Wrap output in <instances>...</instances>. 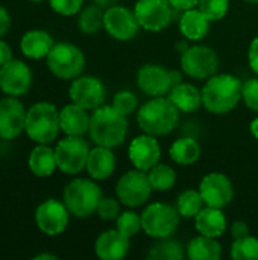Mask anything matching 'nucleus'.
Listing matches in <instances>:
<instances>
[{
    "label": "nucleus",
    "instance_id": "nucleus-1",
    "mask_svg": "<svg viewBox=\"0 0 258 260\" xmlns=\"http://www.w3.org/2000/svg\"><path fill=\"white\" fill-rule=\"evenodd\" d=\"M129 131L128 117L113 105H102L91 113L88 137L96 146L119 148L125 143Z\"/></svg>",
    "mask_w": 258,
    "mask_h": 260
},
{
    "label": "nucleus",
    "instance_id": "nucleus-2",
    "mask_svg": "<svg viewBox=\"0 0 258 260\" xmlns=\"http://www.w3.org/2000/svg\"><path fill=\"white\" fill-rule=\"evenodd\" d=\"M243 81L231 73H216L202 87V107L213 114H228L242 101Z\"/></svg>",
    "mask_w": 258,
    "mask_h": 260
},
{
    "label": "nucleus",
    "instance_id": "nucleus-3",
    "mask_svg": "<svg viewBox=\"0 0 258 260\" xmlns=\"http://www.w3.org/2000/svg\"><path fill=\"white\" fill-rule=\"evenodd\" d=\"M179 114L181 111L167 96L151 98L137 110V125L144 134L163 137L178 126Z\"/></svg>",
    "mask_w": 258,
    "mask_h": 260
},
{
    "label": "nucleus",
    "instance_id": "nucleus-4",
    "mask_svg": "<svg viewBox=\"0 0 258 260\" xmlns=\"http://www.w3.org/2000/svg\"><path fill=\"white\" fill-rule=\"evenodd\" d=\"M61 131L59 110L46 101L33 104L26 113V136L36 145H50Z\"/></svg>",
    "mask_w": 258,
    "mask_h": 260
},
{
    "label": "nucleus",
    "instance_id": "nucleus-5",
    "mask_svg": "<svg viewBox=\"0 0 258 260\" xmlns=\"http://www.w3.org/2000/svg\"><path fill=\"white\" fill-rule=\"evenodd\" d=\"M102 190L93 178H73L62 190V201L71 216L88 218L96 213Z\"/></svg>",
    "mask_w": 258,
    "mask_h": 260
},
{
    "label": "nucleus",
    "instance_id": "nucleus-6",
    "mask_svg": "<svg viewBox=\"0 0 258 260\" xmlns=\"http://www.w3.org/2000/svg\"><path fill=\"white\" fill-rule=\"evenodd\" d=\"M47 69L50 73L62 81H71L82 75L85 69L84 52L70 41L55 43L46 58Z\"/></svg>",
    "mask_w": 258,
    "mask_h": 260
},
{
    "label": "nucleus",
    "instance_id": "nucleus-7",
    "mask_svg": "<svg viewBox=\"0 0 258 260\" xmlns=\"http://www.w3.org/2000/svg\"><path fill=\"white\" fill-rule=\"evenodd\" d=\"M181 215L175 206L167 203H152L141 212L143 232L152 239H164L175 235L179 227Z\"/></svg>",
    "mask_w": 258,
    "mask_h": 260
},
{
    "label": "nucleus",
    "instance_id": "nucleus-8",
    "mask_svg": "<svg viewBox=\"0 0 258 260\" xmlns=\"http://www.w3.org/2000/svg\"><path fill=\"white\" fill-rule=\"evenodd\" d=\"M181 70L192 79L207 81L210 76L216 75L219 70V55L217 52L205 44L189 46L184 52H181Z\"/></svg>",
    "mask_w": 258,
    "mask_h": 260
},
{
    "label": "nucleus",
    "instance_id": "nucleus-9",
    "mask_svg": "<svg viewBox=\"0 0 258 260\" xmlns=\"http://www.w3.org/2000/svg\"><path fill=\"white\" fill-rule=\"evenodd\" d=\"M154 189L151 186L148 172L140 169H132L125 172L119 181L116 183V197L122 203V206L128 209H137L144 206Z\"/></svg>",
    "mask_w": 258,
    "mask_h": 260
},
{
    "label": "nucleus",
    "instance_id": "nucleus-10",
    "mask_svg": "<svg viewBox=\"0 0 258 260\" xmlns=\"http://www.w3.org/2000/svg\"><path fill=\"white\" fill-rule=\"evenodd\" d=\"M90 145L82 136H65L55 146L58 169L65 175L81 174L88 160Z\"/></svg>",
    "mask_w": 258,
    "mask_h": 260
},
{
    "label": "nucleus",
    "instance_id": "nucleus-11",
    "mask_svg": "<svg viewBox=\"0 0 258 260\" xmlns=\"http://www.w3.org/2000/svg\"><path fill=\"white\" fill-rule=\"evenodd\" d=\"M68 98L73 104H78L82 108L93 111L105 104L106 88L99 78L91 75H81L71 79Z\"/></svg>",
    "mask_w": 258,
    "mask_h": 260
},
{
    "label": "nucleus",
    "instance_id": "nucleus-12",
    "mask_svg": "<svg viewBox=\"0 0 258 260\" xmlns=\"http://www.w3.org/2000/svg\"><path fill=\"white\" fill-rule=\"evenodd\" d=\"M173 11L167 0H137L134 6L140 27L154 34L164 30L172 23Z\"/></svg>",
    "mask_w": 258,
    "mask_h": 260
},
{
    "label": "nucleus",
    "instance_id": "nucleus-13",
    "mask_svg": "<svg viewBox=\"0 0 258 260\" xmlns=\"http://www.w3.org/2000/svg\"><path fill=\"white\" fill-rule=\"evenodd\" d=\"M70 222V212L64 201L49 198L43 201L35 210V224L38 230L47 236L62 235Z\"/></svg>",
    "mask_w": 258,
    "mask_h": 260
},
{
    "label": "nucleus",
    "instance_id": "nucleus-14",
    "mask_svg": "<svg viewBox=\"0 0 258 260\" xmlns=\"http://www.w3.org/2000/svg\"><path fill=\"white\" fill-rule=\"evenodd\" d=\"M103 29L117 41H129L141 27L134 11L120 5H113L103 12Z\"/></svg>",
    "mask_w": 258,
    "mask_h": 260
},
{
    "label": "nucleus",
    "instance_id": "nucleus-15",
    "mask_svg": "<svg viewBox=\"0 0 258 260\" xmlns=\"http://www.w3.org/2000/svg\"><path fill=\"white\" fill-rule=\"evenodd\" d=\"M33 75L30 67L20 61L11 59L0 67V90L5 96H24L32 87Z\"/></svg>",
    "mask_w": 258,
    "mask_h": 260
},
{
    "label": "nucleus",
    "instance_id": "nucleus-16",
    "mask_svg": "<svg viewBox=\"0 0 258 260\" xmlns=\"http://www.w3.org/2000/svg\"><path fill=\"white\" fill-rule=\"evenodd\" d=\"M201 197L208 207L224 209L234 198L233 181L222 172H208L199 181Z\"/></svg>",
    "mask_w": 258,
    "mask_h": 260
},
{
    "label": "nucleus",
    "instance_id": "nucleus-17",
    "mask_svg": "<svg viewBox=\"0 0 258 260\" xmlns=\"http://www.w3.org/2000/svg\"><path fill=\"white\" fill-rule=\"evenodd\" d=\"M27 110L14 96H5L0 99V139L15 140L26 129Z\"/></svg>",
    "mask_w": 258,
    "mask_h": 260
},
{
    "label": "nucleus",
    "instance_id": "nucleus-18",
    "mask_svg": "<svg viewBox=\"0 0 258 260\" xmlns=\"http://www.w3.org/2000/svg\"><path fill=\"white\" fill-rule=\"evenodd\" d=\"M137 87L149 98H158V96H167L170 91L172 79H170V70H167L161 64H144L137 72Z\"/></svg>",
    "mask_w": 258,
    "mask_h": 260
},
{
    "label": "nucleus",
    "instance_id": "nucleus-19",
    "mask_svg": "<svg viewBox=\"0 0 258 260\" xmlns=\"http://www.w3.org/2000/svg\"><path fill=\"white\" fill-rule=\"evenodd\" d=\"M128 157L135 169L148 172L161 160L160 142L157 137L143 133L131 140L128 146Z\"/></svg>",
    "mask_w": 258,
    "mask_h": 260
},
{
    "label": "nucleus",
    "instance_id": "nucleus-20",
    "mask_svg": "<svg viewBox=\"0 0 258 260\" xmlns=\"http://www.w3.org/2000/svg\"><path fill=\"white\" fill-rule=\"evenodd\" d=\"M131 239L117 229L102 232L94 241V254L100 260H120L128 256Z\"/></svg>",
    "mask_w": 258,
    "mask_h": 260
},
{
    "label": "nucleus",
    "instance_id": "nucleus-21",
    "mask_svg": "<svg viewBox=\"0 0 258 260\" xmlns=\"http://www.w3.org/2000/svg\"><path fill=\"white\" fill-rule=\"evenodd\" d=\"M116 166H117V158L111 148L94 145V148L90 149L87 166H85V171L90 175V178L96 181H105L114 174Z\"/></svg>",
    "mask_w": 258,
    "mask_h": 260
},
{
    "label": "nucleus",
    "instance_id": "nucleus-22",
    "mask_svg": "<svg viewBox=\"0 0 258 260\" xmlns=\"http://www.w3.org/2000/svg\"><path fill=\"white\" fill-rule=\"evenodd\" d=\"M90 119L88 110L82 108L78 104H67L59 110V125L61 131L65 136H85L90 129Z\"/></svg>",
    "mask_w": 258,
    "mask_h": 260
},
{
    "label": "nucleus",
    "instance_id": "nucleus-23",
    "mask_svg": "<svg viewBox=\"0 0 258 260\" xmlns=\"http://www.w3.org/2000/svg\"><path fill=\"white\" fill-rule=\"evenodd\" d=\"M53 46H55L53 37L43 29H30L24 32L20 40V50L29 59L47 58Z\"/></svg>",
    "mask_w": 258,
    "mask_h": 260
},
{
    "label": "nucleus",
    "instance_id": "nucleus-24",
    "mask_svg": "<svg viewBox=\"0 0 258 260\" xmlns=\"http://www.w3.org/2000/svg\"><path fill=\"white\" fill-rule=\"evenodd\" d=\"M195 229L199 235L219 239L220 236L225 235L228 229V219L222 212V209L205 206L195 216Z\"/></svg>",
    "mask_w": 258,
    "mask_h": 260
},
{
    "label": "nucleus",
    "instance_id": "nucleus-25",
    "mask_svg": "<svg viewBox=\"0 0 258 260\" xmlns=\"http://www.w3.org/2000/svg\"><path fill=\"white\" fill-rule=\"evenodd\" d=\"M210 20L199 11V8H192L181 12L179 17V32L189 41H201L210 32Z\"/></svg>",
    "mask_w": 258,
    "mask_h": 260
},
{
    "label": "nucleus",
    "instance_id": "nucleus-26",
    "mask_svg": "<svg viewBox=\"0 0 258 260\" xmlns=\"http://www.w3.org/2000/svg\"><path fill=\"white\" fill-rule=\"evenodd\" d=\"M29 171L38 178H49L58 169L55 148L49 145H36L27 157Z\"/></svg>",
    "mask_w": 258,
    "mask_h": 260
},
{
    "label": "nucleus",
    "instance_id": "nucleus-27",
    "mask_svg": "<svg viewBox=\"0 0 258 260\" xmlns=\"http://www.w3.org/2000/svg\"><path fill=\"white\" fill-rule=\"evenodd\" d=\"M167 98L181 113H193L202 107V91L190 82L182 81L181 84L172 87Z\"/></svg>",
    "mask_w": 258,
    "mask_h": 260
},
{
    "label": "nucleus",
    "instance_id": "nucleus-28",
    "mask_svg": "<svg viewBox=\"0 0 258 260\" xmlns=\"http://www.w3.org/2000/svg\"><path fill=\"white\" fill-rule=\"evenodd\" d=\"M169 157L179 166H192L201 158V145L195 137H179L170 145Z\"/></svg>",
    "mask_w": 258,
    "mask_h": 260
},
{
    "label": "nucleus",
    "instance_id": "nucleus-29",
    "mask_svg": "<svg viewBox=\"0 0 258 260\" xmlns=\"http://www.w3.org/2000/svg\"><path fill=\"white\" fill-rule=\"evenodd\" d=\"M186 256L190 260H217L222 257V245L216 238L199 235L187 244Z\"/></svg>",
    "mask_w": 258,
    "mask_h": 260
},
{
    "label": "nucleus",
    "instance_id": "nucleus-30",
    "mask_svg": "<svg viewBox=\"0 0 258 260\" xmlns=\"http://www.w3.org/2000/svg\"><path fill=\"white\" fill-rule=\"evenodd\" d=\"M186 256L184 247L170 238L164 239H155V244L151 247L148 253L149 260H181Z\"/></svg>",
    "mask_w": 258,
    "mask_h": 260
},
{
    "label": "nucleus",
    "instance_id": "nucleus-31",
    "mask_svg": "<svg viewBox=\"0 0 258 260\" xmlns=\"http://www.w3.org/2000/svg\"><path fill=\"white\" fill-rule=\"evenodd\" d=\"M103 12L105 9L97 5H87L78 14V27L82 34L93 35L103 29Z\"/></svg>",
    "mask_w": 258,
    "mask_h": 260
},
{
    "label": "nucleus",
    "instance_id": "nucleus-32",
    "mask_svg": "<svg viewBox=\"0 0 258 260\" xmlns=\"http://www.w3.org/2000/svg\"><path fill=\"white\" fill-rule=\"evenodd\" d=\"M175 207L181 215V218L195 219V216L205 207V203L201 197L199 189H187L178 195Z\"/></svg>",
    "mask_w": 258,
    "mask_h": 260
},
{
    "label": "nucleus",
    "instance_id": "nucleus-33",
    "mask_svg": "<svg viewBox=\"0 0 258 260\" xmlns=\"http://www.w3.org/2000/svg\"><path fill=\"white\" fill-rule=\"evenodd\" d=\"M148 177L154 192H167L176 183V172L172 166L166 163H157L148 171Z\"/></svg>",
    "mask_w": 258,
    "mask_h": 260
},
{
    "label": "nucleus",
    "instance_id": "nucleus-34",
    "mask_svg": "<svg viewBox=\"0 0 258 260\" xmlns=\"http://www.w3.org/2000/svg\"><path fill=\"white\" fill-rule=\"evenodd\" d=\"M230 256L234 260H258V238L248 235L234 239L230 248Z\"/></svg>",
    "mask_w": 258,
    "mask_h": 260
},
{
    "label": "nucleus",
    "instance_id": "nucleus-35",
    "mask_svg": "<svg viewBox=\"0 0 258 260\" xmlns=\"http://www.w3.org/2000/svg\"><path fill=\"white\" fill-rule=\"evenodd\" d=\"M116 229L125 235L126 238L132 239L140 232H143L141 227V215H138L134 209H128L120 212V215L116 219Z\"/></svg>",
    "mask_w": 258,
    "mask_h": 260
},
{
    "label": "nucleus",
    "instance_id": "nucleus-36",
    "mask_svg": "<svg viewBox=\"0 0 258 260\" xmlns=\"http://www.w3.org/2000/svg\"><path fill=\"white\" fill-rule=\"evenodd\" d=\"M199 11L213 23L222 20L230 11V0H199Z\"/></svg>",
    "mask_w": 258,
    "mask_h": 260
},
{
    "label": "nucleus",
    "instance_id": "nucleus-37",
    "mask_svg": "<svg viewBox=\"0 0 258 260\" xmlns=\"http://www.w3.org/2000/svg\"><path fill=\"white\" fill-rule=\"evenodd\" d=\"M113 107L128 117L138 108V99L131 90H120L113 98Z\"/></svg>",
    "mask_w": 258,
    "mask_h": 260
},
{
    "label": "nucleus",
    "instance_id": "nucleus-38",
    "mask_svg": "<svg viewBox=\"0 0 258 260\" xmlns=\"http://www.w3.org/2000/svg\"><path fill=\"white\" fill-rule=\"evenodd\" d=\"M122 212V203L119 198H111V197H102V200L97 204L96 215L102 221H116L117 216Z\"/></svg>",
    "mask_w": 258,
    "mask_h": 260
},
{
    "label": "nucleus",
    "instance_id": "nucleus-39",
    "mask_svg": "<svg viewBox=\"0 0 258 260\" xmlns=\"http://www.w3.org/2000/svg\"><path fill=\"white\" fill-rule=\"evenodd\" d=\"M49 5L53 12L62 17L78 15L84 8V0H49Z\"/></svg>",
    "mask_w": 258,
    "mask_h": 260
},
{
    "label": "nucleus",
    "instance_id": "nucleus-40",
    "mask_svg": "<svg viewBox=\"0 0 258 260\" xmlns=\"http://www.w3.org/2000/svg\"><path fill=\"white\" fill-rule=\"evenodd\" d=\"M242 101L245 102V105L258 113V76L255 78H249L243 82L242 87Z\"/></svg>",
    "mask_w": 258,
    "mask_h": 260
},
{
    "label": "nucleus",
    "instance_id": "nucleus-41",
    "mask_svg": "<svg viewBox=\"0 0 258 260\" xmlns=\"http://www.w3.org/2000/svg\"><path fill=\"white\" fill-rule=\"evenodd\" d=\"M248 64L251 70L255 73V76H258V35L251 41L248 47Z\"/></svg>",
    "mask_w": 258,
    "mask_h": 260
},
{
    "label": "nucleus",
    "instance_id": "nucleus-42",
    "mask_svg": "<svg viewBox=\"0 0 258 260\" xmlns=\"http://www.w3.org/2000/svg\"><path fill=\"white\" fill-rule=\"evenodd\" d=\"M230 233L233 236V239H240V238H245L249 235V225L242 221V219H237L231 224L230 227Z\"/></svg>",
    "mask_w": 258,
    "mask_h": 260
},
{
    "label": "nucleus",
    "instance_id": "nucleus-43",
    "mask_svg": "<svg viewBox=\"0 0 258 260\" xmlns=\"http://www.w3.org/2000/svg\"><path fill=\"white\" fill-rule=\"evenodd\" d=\"M167 2L175 11H179V12L192 9V8H198L199 5V0H167Z\"/></svg>",
    "mask_w": 258,
    "mask_h": 260
},
{
    "label": "nucleus",
    "instance_id": "nucleus-44",
    "mask_svg": "<svg viewBox=\"0 0 258 260\" xmlns=\"http://www.w3.org/2000/svg\"><path fill=\"white\" fill-rule=\"evenodd\" d=\"M11 27V15H9V11L0 5V38L5 37L8 34Z\"/></svg>",
    "mask_w": 258,
    "mask_h": 260
},
{
    "label": "nucleus",
    "instance_id": "nucleus-45",
    "mask_svg": "<svg viewBox=\"0 0 258 260\" xmlns=\"http://www.w3.org/2000/svg\"><path fill=\"white\" fill-rule=\"evenodd\" d=\"M11 59H12V49L9 47V44L6 41H3L0 38V67Z\"/></svg>",
    "mask_w": 258,
    "mask_h": 260
},
{
    "label": "nucleus",
    "instance_id": "nucleus-46",
    "mask_svg": "<svg viewBox=\"0 0 258 260\" xmlns=\"http://www.w3.org/2000/svg\"><path fill=\"white\" fill-rule=\"evenodd\" d=\"M91 2H93L94 5H97V6L106 9V8H109V6H113V5H117L119 0H91Z\"/></svg>",
    "mask_w": 258,
    "mask_h": 260
},
{
    "label": "nucleus",
    "instance_id": "nucleus-47",
    "mask_svg": "<svg viewBox=\"0 0 258 260\" xmlns=\"http://www.w3.org/2000/svg\"><path fill=\"white\" fill-rule=\"evenodd\" d=\"M33 260H58L59 257L56 254H50V253H40L36 256L32 257Z\"/></svg>",
    "mask_w": 258,
    "mask_h": 260
},
{
    "label": "nucleus",
    "instance_id": "nucleus-48",
    "mask_svg": "<svg viewBox=\"0 0 258 260\" xmlns=\"http://www.w3.org/2000/svg\"><path fill=\"white\" fill-rule=\"evenodd\" d=\"M249 131H251L252 137L258 140V116L255 119H252V122L249 123Z\"/></svg>",
    "mask_w": 258,
    "mask_h": 260
},
{
    "label": "nucleus",
    "instance_id": "nucleus-49",
    "mask_svg": "<svg viewBox=\"0 0 258 260\" xmlns=\"http://www.w3.org/2000/svg\"><path fill=\"white\" fill-rule=\"evenodd\" d=\"M245 2H248V3H254V5H258V0H245Z\"/></svg>",
    "mask_w": 258,
    "mask_h": 260
},
{
    "label": "nucleus",
    "instance_id": "nucleus-50",
    "mask_svg": "<svg viewBox=\"0 0 258 260\" xmlns=\"http://www.w3.org/2000/svg\"><path fill=\"white\" fill-rule=\"evenodd\" d=\"M30 2H35V3H40V2H44V0H30Z\"/></svg>",
    "mask_w": 258,
    "mask_h": 260
}]
</instances>
